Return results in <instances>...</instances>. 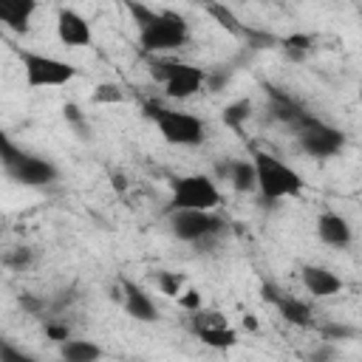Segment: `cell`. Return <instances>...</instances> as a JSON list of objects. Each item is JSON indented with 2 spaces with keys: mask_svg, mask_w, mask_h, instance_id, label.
Segmentation results:
<instances>
[{
  "mask_svg": "<svg viewBox=\"0 0 362 362\" xmlns=\"http://www.w3.org/2000/svg\"><path fill=\"white\" fill-rule=\"evenodd\" d=\"M204 6H206V11L218 20V25H223V28H226V31H232V34H243V28H240L238 17H235L223 3H218V0H204Z\"/></svg>",
  "mask_w": 362,
  "mask_h": 362,
  "instance_id": "19",
  "label": "cell"
},
{
  "mask_svg": "<svg viewBox=\"0 0 362 362\" xmlns=\"http://www.w3.org/2000/svg\"><path fill=\"white\" fill-rule=\"evenodd\" d=\"M249 113H252V105H249L246 99H240V102H235V105H229V107L223 110V122H226L229 127H240V122L249 119Z\"/></svg>",
  "mask_w": 362,
  "mask_h": 362,
  "instance_id": "21",
  "label": "cell"
},
{
  "mask_svg": "<svg viewBox=\"0 0 362 362\" xmlns=\"http://www.w3.org/2000/svg\"><path fill=\"white\" fill-rule=\"evenodd\" d=\"M127 11L136 23L139 45L153 57L181 51L192 37L189 23L173 8H153L139 0H127Z\"/></svg>",
  "mask_w": 362,
  "mask_h": 362,
  "instance_id": "1",
  "label": "cell"
},
{
  "mask_svg": "<svg viewBox=\"0 0 362 362\" xmlns=\"http://www.w3.org/2000/svg\"><path fill=\"white\" fill-rule=\"evenodd\" d=\"M0 161H3V173L23 187H48L59 178V170L48 156L23 150L8 136L3 139V158Z\"/></svg>",
  "mask_w": 362,
  "mask_h": 362,
  "instance_id": "5",
  "label": "cell"
},
{
  "mask_svg": "<svg viewBox=\"0 0 362 362\" xmlns=\"http://www.w3.org/2000/svg\"><path fill=\"white\" fill-rule=\"evenodd\" d=\"M119 300H122V308L133 317V320H139V322H156L158 320V308H156V303H153V297L139 286V283H133V280H122V294H119Z\"/></svg>",
  "mask_w": 362,
  "mask_h": 362,
  "instance_id": "15",
  "label": "cell"
},
{
  "mask_svg": "<svg viewBox=\"0 0 362 362\" xmlns=\"http://www.w3.org/2000/svg\"><path fill=\"white\" fill-rule=\"evenodd\" d=\"M150 76L173 102H187L206 88V68H198L192 62L173 59V57H153Z\"/></svg>",
  "mask_w": 362,
  "mask_h": 362,
  "instance_id": "2",
  "label": "cell"
},
{
  "mask_svg": "<svg viewBox=\"0 0 362 362\" xmlns=\"http://www.w3.org/2000/svg\"><path fill=\"white\" fill-rule=\"evenodd\" d=\"M57 354L65 359V362H96L102 359V348L90 339H74V337H65L57 348Z\"/></svg>",
  "mask_w": 362,
  "mask_h": 362,
  "instance_id": "18",
  "label": "cell"
},
{
  "mask_svg": "<svg viewBox=\"0 0 362 362\" xmlns=\"http://www.w3.org/2000/svg\"><path fill=\"white\" fill-rule=\"evenodd\" d=\"M263 291H266V300L274 303V308L280 311V317L286 322H291L297 328H308L314 322V311H311V305L305 300H300L294 294H286V291H277L274 286H266Z\"/></svg>",
  "mask_w": 362,
  "mask_h": 362,
  "instance_id": "14",
  "label": "cell"
},
{
  "mask_svg": "<svg viewBox=\"0 0 362 362\" xmlns=\"http://www.w3.org/2000/svg\"><path fill=\"white\" fill-rule=\"evenodd\" d=\"M90 99H93L96 105H113V102H122L124 93H122L119 85H113V82H102V85H96V90L90 93Z\"/></svg>",
  "mask_w": 362,
  "mask_h": 362,
  "instance_id": "20",
  "label": "cell"
},
{
  "mask_svg": "<svg viewBox=\"0 0 362 362\" xmlns=\"http://www.w3.org/2000/svg\"><path fill=\"white\" fill-rule=\"evenodd\" d=\"M189 331L195 339H201L204 345L209 348H218V351H226V348H235L238 345V331L235 325L218 311V308H195L189 314Z\"/></svg>",
  "mask_w": 362,
  "mask_h": 362,
  "instance_id": "10",
  "label": "cell"
},
{
  "mask_svg": "<svg viewBox=\"0 0 362 362\" xmlns=\"http://www.w3.org/2000/svg\"><path fill=\"white\" fill-rule=\"evenodd\" d=\"M300 283L303 288L314 297V300H325V297H334L342 291V277L337 272H331L328 266H317V263H308L300 269Z\"/></svg>",
  "mask_w": 362,
  "mask_h": 362,
  "instance_id": "13",
  "label": "cell"
},
{
  "mask_svg": "<svg viewBox=\"0 0 362 362\" xmlns=\"http://www.w3.org/2000/svg\"><path fill=\"white\" fill-rule=\"evenodd\" d=\"M317 240L322 246H331V249H348L351 240H354V226L351 221L337 212V209H322L317 215Z\"/></svg>",
  "mask_w": 362,
  "mask_h": 362,
  "instance_id": "12",
  "label": "cell"
},
{
  "mask_svg": "<svg viewBox=\"0 0 362 362\" xmlns=\"http://www.w3.org/2000/svg\"><path fill=\"white\" fill-rule=\"evenodd\" d=\"M57 40L65 48H85L93 42V28H90L85 14L65 6L57 11Z\"/></svg>",
  "mask_w": 362,
  "mask_h": 362,
  "instance_id": "11",
  "label": "cell"
},
{
  "mask_svg": "<svg viewBox=\"0 0 362 362\" xmlns=\"http://www.w3.org/2000/svg\"><path fill=\"white\" fill-rule=\"evenodd\" d=\"M252 161H255V173H257V192L263 201L274 204L283 198H297L305 189V178L291 164L277 158L274 153L252 150Z\"/></svg>",
  "mask_w": 362,
  "mask_h": 362,
  "instance_id": "3",
  "label": "cell"
},
{
  "mask_svg": "<svg viewBox=\"0 0 362 362\" xmlns=\"http://www.w3.org/2000/svg\"><path fill=\"white\" fill-rule=\"evenodd\" d=\"M181 286H184V277L181 274H173V272H158V288L170 297H178L181 294Z\"/></svg>",
  "mask_w": 362,
  "mask_h": 362,
  "instance_id": "22",
  "label": "cell"
},
{
  "mask_svg": "<svg viewBox=\"0 0 362 362\" xmlns=\"http://www.w3.org/2000/svg\"><path fill=\"white\" fill-rule=\"evenodd\" d=\"M291 130H294L297 147H300L305 156L320 158V161L339 156L342 147H345V133H342L339 127H334V124H328V122L311 116V113H303V116L291 124Z\"/></svg>",
  "mask_w": 362,
  "mask_h": 362,
  "instance_id": "7",
  "label": "cell"
},
{
  "mask_svg": "<svg viewBox=\"0 0 362 362\" xmlns=\"http://www.w3.org/2000/svg\"><path fill=\"white\" fill-rule=\"evenodd\" d=\"M249 3H266V0H249Z\"/></svg>",
  "mask_w": 362,
  "mask_h": 362,
  "instance_id": "24",
  "label": "cell"
},
{
  "mask_svg": "<svg viewBox=\"0 0 362 362\" xmlns=\"http://www.w3.org/2000/svg\"><path fill=\"white\" fill-rule=\"evenodd\" d=\"M218 173L229 181V187L240 195H249V192H257V173H255V161L252 156L249 158H229L218 167Z\"/></svg>",
  "mask_w": 362,
  "mask_h": 362,
  "instance_id": "16",
  "label": "cell"
},
{
  "mask_svg": "<svg viewBox=\"0 0 362 362\" xmlns=\"http://www.w3.org/2000/svg\"><path fill=\"white\" fill-rule=\"evenodd\" d=\"M17 59L23 65V76L28 88H65L79 76V68L54 54L17 48Z\"/></svg>",
  "mask_w": 362,
  "mask_h": 362,
  "instance_id": "6",
  "label": "cell"
},
{
  "mask_svg": "<svg viewBox=\"0 0 362 362\" xmlns=\"http://www.w3.org/2000/svg\"><path fill=\"white\" fill-rule=\"evenodd\" d=\"M37 8V0H0V23L14 34H28Z\"/></svg>",
  "mask_w": 362,
  "mask_h": 362,
  "instance_id": "17",
  "label": "cell"
},
{
  "mask_svg": "<svg viewBox=\"0 0 362 362\" xmlns=\"http://www.w3.org/2000/svg\"><path fill=\"white\" fill-rule=\"evenodd\" d=\"M221 189L206 173H187L170 181V209H218Z\"/></svg>",
  "mask_w": 362,
  "mask_h": 362,
  "instance_id": "8",
  "label": "cell"
},
{
  "mask_svg": "<svg viewBox=\"0 0 362 362\" xmlns=\"http://www.w3.org/2000/svg\"><path fill=\"white\" fill-rule=\"evenodd\" d=\"M144 113L153 119L156 130L161 133V139L173 147H198L206 139V124L201 116L181 110V107H167L158 102L144 105Z\"/></svg>",
  "mask_w": 362,
  "mask_h": 362,
  "instance_id": "4",
  "label": "cell"
},
{
  "mask_svg": "<svg viewBox=\"0 0 362 362\" xmlns=\"http://www.w3.org/2000/svg\"><path fill=\"white\" fill-rule=\"evenodd\" d=\"M167 223L175 240L192 246L212 243L218 235H223V221L215 215V209H170Z\"/></svg>",
  "mask_w": 362,
  "mask_h": 362,
  "instance_id": "9",
  "label": "cell"
},
{
  "mask_svg": "<svg viewBox=\"0 0 362 362\" xmlns=\"http://www.w3.org/2000/svg\"><path fill=\"white\" fill-rule=\"evenodd\" d=\"M62 113H65V119H71V122H76V124L82 122V113H79V107H76V105H65V107H62Z\"/></svg>",
  "mask_w": 362,
  "mask_h": 362,
  "instance_id": "23",
  "label": "cell"
}]
</instances>
